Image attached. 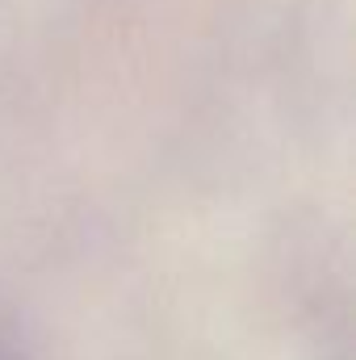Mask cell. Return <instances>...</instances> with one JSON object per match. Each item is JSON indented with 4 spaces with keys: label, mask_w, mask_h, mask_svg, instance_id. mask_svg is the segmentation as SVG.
Wrapping results in <instances>:
<instances>
[{
    "label": "cell",
    "mask_w": 356,
    "mask_h": 360,
    "mask_svg": "<svg viewBox=\"0 0 356 360\" xmlns=\"http://www.w3.org/2000/svg\"><path fill=\"white\" fill-rule=\"evenodd\" d=\"M0 360H4V356H0Z\"/></svg>",
    "instance_id": "obj_1"
}]
</instances>
